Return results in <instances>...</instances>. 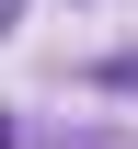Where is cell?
<instances>
[{
	"label": "cell",
	"instance_id": "cell-1",
	"mask_svg": "<svg viewBox=\"0 0 138 149\" xmlns=\"http://www.w3.org/2000/svg\"><path fill=\"white\" fill-rule=\"evenodd\" d=\"M12 12H23V0H0V35H12Z\"/></svg>",
	"mask_w": 138,
	"mask_h": 149
},
{
	"label": "cell",
	"instance_id": "cell-2",
	"mask_svg": "<svg viewBox=\"0 0 138 149\" xmlns=\"http://www.w3.org/2000/svg\"><path fill=\"white\" fill-rule=\"evenodd\" d=\"M0 149H12V115H0Z\"/></svg>",
	"mask_w": 138,
	"mask_h": 149
}]
</instances>
